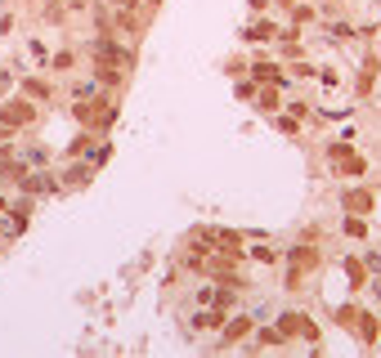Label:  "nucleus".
I'll use <instances>...</instances> for the list:
<instances>
[{
    "label": "nucleus",
    "instance_id": "obj_1",
    "mask_svg": "<svg viewBox=\"0 0 381 358\" xmlns=\"http://www.w3.org/2000/svg\"><path fill=\"white\" fill-rule=\"evenodd\" d=\"M32 121H36V108H32L27 94L0 103V134H5V130H18V126H32Z\"/></svg>",
    "mask_w": 381,
    "mask_h": 358
},
{
    "label": "nucleus",
    "instance_id": "obj_2",
    "mask_svg": "<svg viewBox=\"0 0 381 358\" xmlns=\"http://www.w3.org/2000/svg\"><path fill=\"white\" fill-rule=\"evenodd\" d=\"M274 327L282 331V336H310V340L318 336V327L310 323V318H301V314H282V318H278Z\"/></svg>",
    "mask_w": 381,
    "mask_h": 358
},
{
    "label": "nucleus",
    "instance_id": "obj_3",
    "mask_svg": "<svg viewBox=\"0 0 381 358\" xmlns=\"http://www.w3.org/2000/svg\"><path fill=\"white\" fill-rule=\"evenodd\" d=\"M318 264V251H310V246H296V251H292V269H296V274H292V282H301V274L305 269H314Z\"/></svg>",
    "mask_w": 381,
    "mask_h": 358
},
{
    "label": "nucleus",
    "instance_id": "obj_4",
    "mask_svg": "<svg viewBox=\"0 0 381 358\" xmlns=\"http://www.w3.org/2000/svg\"><path fill=\"white\" fill-rule=\"evenodd\" d=\"M251 327H256V323H251L247 314L229 318V331H225V340H247V336H251Z\"/></svg>",
    "mask_w": 381,
    "mask_h": 358
},
{
    "label": "nucleus",
    "instance_id": "obj_5",
    "mask_svg": "<svg viewBox=\"0 0 381 358\" xmlns=\"http://www.w3.org/2000/svg\"><path fill=\"white\" fill-rule=\"evenodd\" d=\"M256 81H265V85H282L287 77H282V68H278V63H256Z\"/></svg>",
    "mask_w": 381,
    "mask_h": 358
},
{
    "label": "nucleus",
    "instance_id": "obj_6",
    "mask_svg": "<svg viewBox=\"0 0 381 358\" xmlns=\"http://www.w3.org/2000/svg\"><path fill=\"white\" fill-rule=\"evenodd\" d=\"M23 94L27 98H50V85L45 81H23Z\"/></svg>",
    "mask_w": 381,
    "mask_h": 358
},
{
    "label": "nucleus",
    "instance_id": "obj_7",
    "mask_svg": "<svg viewBox=\"0 0 381 358\" xmlns=\"http://www.w3.org/2000/svg\"><path fill=\"white\" fill-rule=\"evenodd\" d=\"M359 336H363V340H377V318H373V314L359 318Z\"/></svg>",
    "mask_w": 381,
    "mask_h": 358
},
{
    "label": "nucleus",
    "instance_id": "obj_8",
    "mask_svg": "<svg viewBox=\"0 0 381 358\" xmlns=\"http://www.w3.org/2000/svg\"><path fill=\"white\" fill-rule=\"evenodd\" d=\"M251 260H261V264H278V251H274V246H256Z\"/></svg>",
    "mask_w": 381,
    "mask_h": 358
},
{
    "label": "nucleus",
    "instance_id": "obj_9",
    "mask_svg": "<svg viewBox=\"0 0 381 358\" xmlns=\"http://www.w3.org/2000/svg\"><path fill=\"white\" fill-rule=\"evenodd\" d=\"M72 63H77V54H72V49H58V54H54V68H58V72H68Z\"/></svg>",
    "mask_w": 381,
    "mask_h": 358
},
{
    "label": "nucleus",
    "instance_id": "obj_10",
    "mask_svg": "<svg viewBox=\"0 0 381 358\" xmlns=\"http://www.w3.org/2000/svg\"><path fill=\"white\" fill-rule=\"evenodd\" d=\"M346 206H354V211H363V206H368V193H346Z\"/></svg>",
    "mask_w": 381,
    "mask_h": 358
},
{
    "label": "nucleus",
    "instance_id": "obj_11",
    "mask_svg": "<svg viewBox=\"0 0 381 358\" xmlns=\"http://www.w3.org/2000/svg\"><path fill=\"white\" fill-rule=\"evenodd\" d=\"M0 211H5V197H0Z\"/></svg>",
    "mask_w": 381,
    "mask_h": 358
},
{
    "label": "nucleus",
    "instance_id": "obj_12",
    "mask_svg": "<svg viewBox=\"0 0 381 358\" xmlns=\"http://www.w3.org/2000/svg\"><path fill=\"white\" fill-rule=\"evenodd\" d=\"M149 5H157V0H149Z\"/></svg>",
    "mask_w": 381,
    "mask_h": 358
}]
</instances>
